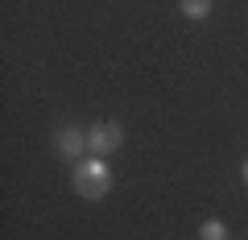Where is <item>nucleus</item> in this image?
Returning <instances> with one entry per match:
<instances>
[{
	"label": "nucleus",
	"mask_w": 248,
	"mask_h": 240,
	"mask_svg": "<svg viewBox=\"0 0 248 240\" xmlns=\"http://www.w3.org/2000/svg\"><path fill=\"white\" fill-rule=\"evenodd\" d=\"M71 182H75V195L79 199H104L112 191V170H108L104 158H79L71 170Z\"/></svg>",
	"instance_id": "obj_1"
},
{
	"label": "nucleus",
	"mask_w": 248,
	"mask_h": 240,
	"mask_svg": "<svg viewBox=\"0 0 248 240\" xmlns=\"http://www.w3.org/2000/svg\"><path fill=\"white\" fill-rule=\"evenodd\" d=\"M120 145H124V128H120V120H99V125L87 128V153H95V158L116 153Z\"/></svg>",
	"instance_id": "obj_2"
},
{
	"label": "nucleus",
	"mask_w": 248,
	"mask_h": 240,
	"mask_svg": "<svg viewBox=\"0 0 248 240\" xmlns=\"http://www.w3.org/2000/svg\"><path fill=\"white\" fill-rule=\"evenodd\" d=\"M244 187H248V161H244Z\"/></svg>",
	"instance_id": "obj_6"
},
{
	"label": "nucleus",
	"mask_w": 248,
	"mask_h": 240,
	"mask_svg": "<svg viewBox=\"0 0 248 240\" xmlns=\"http://www.w3.org/2000/svg\"><path fill=\"white\" fill-rule=\"evenodd\" d=\"M199 240H228V224L223 220H207L199 228Z\"/></svg>",
	"instance_id": "obj_5"
},
{
	"label": "nucleus",
	"mask_w": 248,
	"mask_h": 240,
	"mask_svg": "<svg viewBox=\"0 0 248 240\" xmlns=\"http://www.w3.org/2000/svg\"><path fill=\"white\" fill-rule=\"evenodd\" d=\"M178 9H182L186 21H207V13H211V0H178Z\"/></svg>",
	"instance_id": "obj_4"
},
{
	"label": "nucleus",
	"mask_w": 248,
	"mask_h": 240,
	"mask_svg": "<svg viewBox=\"0 0 248 240\" xmlns=\"http://www.w3.org/2000/svg\"><path fill=\"white\" fill-rule=\"evenodd\" d=\"M54 153H58L62 161H79L83 153H87V133H83L79 125H62L58 133H54Z\"/></svg>",
	"instance_id": "obj_3"
}]
</instances>
